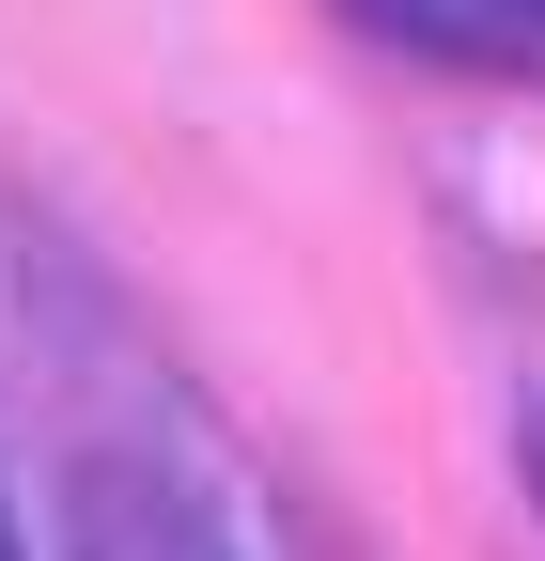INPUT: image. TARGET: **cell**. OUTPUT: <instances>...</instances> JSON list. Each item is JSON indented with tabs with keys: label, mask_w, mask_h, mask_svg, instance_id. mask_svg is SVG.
<instances>
[{
	"label": "cell",
	"mask_w": 545,
	"mask_h": 561,
	"mask_svg": "<svg viewBox=\"0 0 545 561\" xmlns=\"http://www.w3.org/2000/svg\"><path fill=\"white\" fill-rule=\"evenodd\" d=\"M0 561H16V515H0Z\"/></svg>",
	"instance_id": "3957f363"
},
{
	"label": "cell",
	"mask_w": 545,
	"mask_h": 561,
	"mask_svg": "<svg viewBox=\"0 0 545 561\" xmlns=\"http://www.w3.org/2000/svg\"><path fill=\"white\" fill-rule=\"evenodd\" d=\"M390 32H421V47H467V62H499L514 47V0H374Z\"/></svg>",
	"instance_id": "7a4b0ae2"
},
{
	"label": "cell",
	"mask_w": 545,
	"mask_h": 561,
	"mask_svg": "<svg viewBox=\"0 0 545 561\" xmlns=\"http://www.w3.org/2000/svg\"><path fill=\"white\" fill-rule=\"evenodd\" d=\"M62 561H234V530L202 515L172 468L109 453V468H79V500H62Z\"/></svg>",
	"instance_id": "6da1fadb"
}]
</instances>
